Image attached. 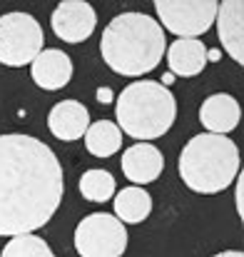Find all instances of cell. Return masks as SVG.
Masks as SVG:
<instances>
[{"instance_id": "9", "label": "cell", "mask_w": 244, "mask_h": 257, "mask_svg": "<svg viewBox=\"0 0 244 257\" xmlns=\"http://www.w3.org/2000/svg\"><path fill=\"white\" fill-rule=\"evenodd\" d=\"M217 38L222 50L237 63H244V3L242 0H227L217 5Z\"/></svg>"}, {"instance_id": "13", "label": "cell", "mask_w": 244, "mask_h": 257, "mask_svg": "<svg viewBox=\"0 0 244 257\" xmlns=\"http://www.w3.org/2000/svg\"><path fill=\"white\" fill-rule=\"evenodd\" d=\"M48 127L63 143L80 140L85 130L90 127V112L78 100H60L48 115Z\"/></svg>"}, {"instance_id": "6", "label": "cell", "mask_w": 244, "mask_h": 257, "mask_svg": "<svg viewBox=\"0 0 244 257\" xmlns=\"http://www.w3.org/2000/svg\"><path fill=\"white\" fill-rule=\"evenodd\" d=\"M217 0H155V15L162 30L184 40H199L217 18Z\"/></svg>"}, {"instance_id": "11", "label": "cell", "mask_w": 244, "mask_h": 257, "mask_svg": "<svg viewBox=\"0 0 244 257\" xmlns=\"http://www.w3.org/2000/svg\"><path fill=\"white\" fill-rule=\"evenodd\" d=\"M33 83L43 90H63L73 80V60L65 50L43 48L40 55L30 63Z\"/></svg>"}, {"instance_id": "16", "label": "cell", "mask_w": 244, "mask_h": 257, "mask_svg": "<svg viewBox=\"0 0 244 257\" xmlns=\"http://www.w3.org/2000/svg\"><path fill=\"white\" fill-rule=\"evenodd\" d=\"M85 148L90 155L95 158H110L122 148V133L115 122L110 120H97L90 122V127L85 130Z\"/></svg>"}, {"instance_id": "7", "label": "cell", "mask_w": 244, "mask_h": 257, "mask_svg": "<svg viewBox=\"0 0 244 257\" xmlns=\"http://www.w3.org/2000/svg\"><path fill=\"white\" fill-rule=\"evenodd\" d=\"M75 250L80 257H122L127 250V227L110 212H92L75 227Z\"/></svg>"}, {"instance_id": "2", "label": "cell", "mask_w": 244, "mask_h": 257, "mask_svg": "<svg viewBox=\"0 0 244 257\" xmlns=\"http://www.w3.org/2000/svg\"><path fill=\"white\" fill-rule=\"evenodd\" d=\"M164 30L147 13L127 10L115 15L100 38V53L105 65L125 78H140L152 73L164 58Z\"/></svg>"}, {"instance_id": "22", "label": "cell", "mask_w": 244, "mask_h": 257, "mask_svg": "<svg viewBox=\"0 0 244 257\" xmlns=\"http://www.w3.org/2000/svg\"><path fill=\"white\" fill-rule=\"evenodd\" d=\"M160 83H162L164 87H169L172 83H174V75H172V73H164V75H162V80H160Z\"/></svg>"}, {"instance_id": "17", "label": "cell", "mask_w": 244, "mask_h": 257, "mask_svg": "<svg viewBox=\"0 0 244 257\" xmlns=\"http://www.w3.org/2000/svg\"><path fill=\"white\" fill-rule=\"evenodd\" d=\"M115 177L102 168L82 172L80 177V195L90 202H107L110 197H115Z\"/></svg>"}, {"instance_id": "4", "label": "cell", "mask_w": 244, "mask_h": 257, "mask_svg": "<svg viewBox=\"0 0 244 257\" xmlns=\"http://www.w3.org/2000/svg\"><path fill=\"white\" fill-rule=\"evenodd\" d=\"M115 125L122 135L142 143L162 138L177 120V100L157 80L130 83L115 100Z\"/></svg>"}, {"instance_id": "12", "label": "cell", "mask_w": 244, "mask_h": 257, "mask_svg": "<svg viewBox=\"0 0 244 257\" xmlns=\"http://www.w3.org/2000/svg\"><path fill=\"white\" fill-rule=\"evenodd\" d=\"M239 117H242V107L227 92L209 95L199 107V122L204 125V130L209 135H227L229 138V133L239 125Z\"/></svg>"}, {"instance_id": "14", "label": "cell", "mask_w": 244, "mask_h": 257, "mask_svg": "<svg viewBox=\"0 0 244 257\" xmlns=\"http://www.w3.org/2000/svg\"><path fill=\"white\" fill-rule=\"evenodd\" d=\"M164 60L174 78H194L207 68V48L202 40H174L164 50Z\"/></svg>"}, {"instance_id": "3", "label": "cell", "mask_w": 244, "mask_h": 257, "mask_svg": "<svg viewBox=\"0 0 244 257\" xmlns=\"http://www.w3.org/2000/svg\"><path fill=\"white\" fill-rule=\"evenodd\" d=\"M179 177L199 195H217L227 190L242 172L239 148L227 135H194L179 153Z\"/></svg>"}, {"instance_id": "10", "label": "cell", "mask_w": 244, "mask_h": 257, "mask_svg": "<svg viewBox=\"0 0 244 257\" xmlns=\"http://www.w3.org/2000/svg\"><path fill=\"white\" fill-rule=\"evenodd\" d=\"M120 165H122V172L130 182H135L137 187H145L162 175L164 158L152 143H135L122 153Z\"/></svg>"}, {"instance_id": "5", "label": "cell", "mask_w": 244, "mask_h": 257, "mask_svg": "<svg viewBox=\"0 0 244 257\" xmlns=\"http://www.w3.org/2000/svg\"><path fill=\"white\" fill-rule=\"evenodd\" d=\"M45 35L40 23L23 10L0 15V65L25 68L43 50Z\"/></svg>"}, {"instance_id": "19", "label": "cell", "mask_w": 244, "mask_h": 257, "mask_svg": "<svg viewBox=\"0 0 244 257\" xmlns=\"http://www.w3.org/2000/svg\"><path fill=\"white\" fill-rule=\"evenodd\" d=\"M244 180H242V172L234 177V207H237V215L239 217H244V200H242V190H244V185H242Z\"/></svg>"}, {"instance_id": "1", "label": "cell", "mask_w": 244, "mask_h": 257, "mask_svg": "<svg viewBox=\"0 0 244 257\" xmlns=\"http://www.w3.org/2000/svg\"><path fill=\"white\" fill-rule=\"evenodd\" d=\"M63 192V165L43 140L20 133L0 135V237L45 227Z\"/></svg>"}, {"instance_id": "21", "label": "cell", "mask_w": 244, "mask_h": 257, "mask_svg": "<svg viewBox=\"0 0 244 257\" xmlns=\"http://www.w3.org/2000/svg\"><path fill=\"white\" fill-rule=\"evenodd\" d=\"M214 257H244L242 250H224V252H217Z\"/></svg>"}, {"instance_id": "8", "label": "cell", "mask_w": 244, "mask_h": 257, "mask_svg": "<svg viewBox=\"0 0 244 257\" xmlns=\"http://www.w3.org/2000/svg\"><path fill=\"white\" fill-rule=\"evenodd\" d=\"M53 33L65 40V43H82L95 33L97 25V13L90 3L82 0H65L58 3V8L53 10Z\"/></svg>"}, {"instance_id": "20", "label": "cell", "mask_w": 244, "mask_h": 257, "mask_svg": "<svg viewBox=\"0 0 244 257\" xmlns=\"http://www.w3.org/2000/svg\"><path fill=\"white\" fill-rule=\"evenodd\" d=\"M97 100H100L102 105H110V102L115 100V95H112L110 87H100V90H97Z\"/></svg>"}, {"instance_id": "18", "label": "cell", "mask_w": 244, "mask_h": 257, "mask_svg": "<svg viewBox=\"0 0 244 257\" xmlns=\"http://www.w3.org/2000/svg\"><path fill=\"white\" fill-rule=\"evenodd\" d=\"M0 257H55L50 245L38 235H18L5 242Z\"/></svg>"}, {"instance_id": "15", "label": "cell", "mask_w": 244, "mask_h": 257, "mask_svg": "<svg viewBox=\"0 0 244 257\" xmlns=\"http://www.w3.org/2000/svg\"><path fill=\"white\" fill-rule=\"evenodd\" d=\"M112 207H115V217L122 225H140L152 212V197H150V192L145 187L127 185L125 190L115 192Z\"/></svg>"}]
</instances>
